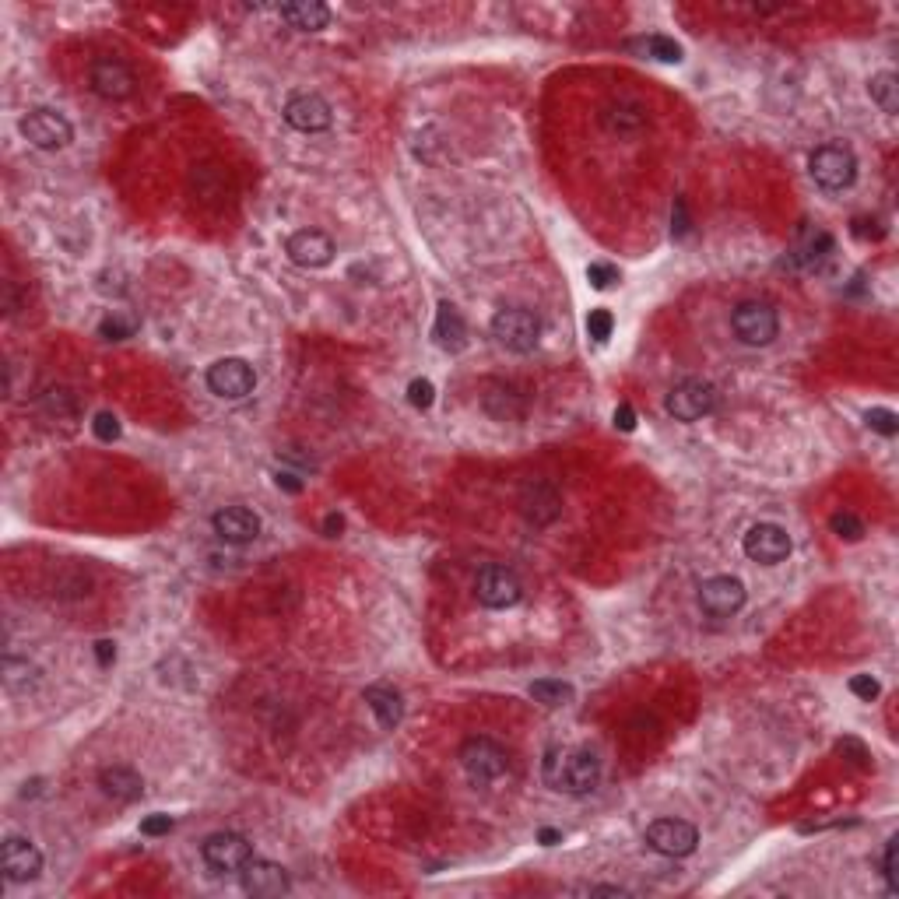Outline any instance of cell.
I'll return each instance as SVG.
<instances>
[{"instance_id": "obj_31", "label": "cell", "mask_w": 899, "mask_h": 899, "mask_svg": "<svg viewBox=\"0 0 899 899\" xmlns=\"http://www.w3.org/2000/svg\"><path fill=\"white\" fill-rule=\"evenodd\" d=\"M829 527H833L836 538H847V541H857V538H861V534H864V524L854 517V513H833Z\"/></svg>"}, {"instance_id": "obj_17", "label": "cell", "mask_w": 899, "mask_h": 899, "mask_svg": "<svg viewBox=\"0 0 899 899\" xmlns=\"http://www.w3.org/2000/svg\"><path fill=\"white\" fill-rule=\"evenodd\" d=\"M239 882L250 896H285L292 889L288 882V871L274 861H264V857H250L239 871Z\"/></svg>"}, {"instance_id": "obj_24", "label": "cell", "mask_w": 899, "mask_h": 899, "mask_svg": "<svg viewBox=\"0 0 899 899\" xmlns=\"http://www.w3.org/2000/svg\"><path fill=\"white\" fill-rule=\"evenodd\" d=\"M871 99L882 106V113H899V78L892 71H882L871 78Z\"/></svg>"}, {"instance_id": "obj_36", "label": "cell", "mask_w": 899, "mask_h": 899, "mask_svg": "<svg viewBox=\"0 0 899 899\" xmlns=\"http://www.w3.org/2000/svg\"><path fill=\"white\" fill-rule=\"evenodd\" d=\"M169 829H173V815H148V819H141V836H166Z\"/></svg>"}, {"instance_id": "obj_26", "label": "cell", "mask_w": 899, "mask_h": 899, "mask_svg": "<svg viewBox=\"0 0 899 899\" xmlns=\"http://www.w3.org/2000/svg\"><path fill=\"white\" fill-rule=\"evenodd\" d=\"M605 123L612 130H619V134H626V130H640L643 123H647V116H643V109L633 106V102H619V106H608Z\"/></svg>"}, {"instance_id": "obj_13", "label": "cell", "mask_w": 899, "mask_h": 899, "mask_svg": "<svg viewBox=\"0 0 899 899\" xmlns=\"http://www.w3.org/2000/svg\"><path fill=\"white\" fill-rule=\"evenodd\" d=\"M741 605H745V583L738 576H710L699 587V608L713 619H727L741 612Z\"/></svg>"}, {"instance_id": "obj_40", "label": "cell", "mask_w": 899, "mask_h": 899, "mask_svg": "<svg viewBox=\"0 0 899 899\" xmlns=\"http://www.w3.org/2000/svg\"><path fill=\"white\" fill-rule=\"evenodd\" d=\"M274 482H278V489H285V492H299V489H303V482H299V478H295L292 471H281V475L274 478Z\"/></svg>"}, {"instance_id": "obj_28", "label": "cell", "mask_w": 899, "mask_h": 899, "mask_svg": "<svg viewBox=\"0 0 899 899\" xmlns=\"http://www.w3.org/2000/svg\"><path fill=\"white\" fill-rule=\"evenodd\" d=\"M864 422H868V429H875L878 436H896L899 432V418H896V411H889V408H871L868 415H864Z\"/></svg>"}, {"instance_id": "obj_25", "label": "cell", "mask_w": 899, "mask_h": 899, "mask_svg": "<svg viewBox=\"0 0 899 899\" xmlns=\"http://www.w3.org/2000/svg\"><path fill=\"white\" fill-rule=\"evenodd\" d=\"M531 699H538L545 706H566L573 703V685L559 682V678H541V682L531 685Z\"/></svg>"}, {"instance_id": "obj_7", "label": "cell", "mask_w": 899, "mask_h": 899, "mask_svg": "<svg viewBox=\"0 0 899 899\" xmlns=\"http://www.w3.org/2000/svg\"><path fill=\"white\" fill-rule=\"evenodd\" d=\"M668 415H675L678 422H699L706 418L713 408H717V390L706 380H682L668 390V401H664Z\"/></svg>"}, {"instance_id": "obj_30", "label": "cell", "mask_w": 899, "mask_h": 899, "mask_svg": "<svg viewBox=\"0 0 899 899\" xmlns=\"http://www.w3.org/2000/svg\"><path fill=\"white\" fill-rule=\"evenodd\" d=\"M137 331V324L134 320H127V317H120V313H113V317H106L102 320V327H99V334L106 341H123V338H130V334Z\"/></svg>"}, {"instance_id": "obj_33", "label": "cell", "mask_w": 899, "mask_h": 899, "mask_svg": "<svg viewBox=\"0 0 899 899\" xmlns=\"http://www.w3.org/2000/svg\"><path fill=\"white\" fill-rule=\"evenodd\" d=\"M408 401H411V408H418V411L432 408V401H436V387H432L429 380H411L408 383Z\"/></svg>"}, {"instance_id": "obj_29", "label": "cell", "mask_w": 899, "mask_h": 899, "mask_svg": "<svg viewBox=\"0 0 899 899\" xmlns=\"http://www.w3.org/2000/svg\"><path fill=\"white\" fill-rule=\"evenodd\" d=\"M612 331H615L612 313H608V310H590V317H587V334L597 341V345H605V341L612 338Z\"/></svg>"}, {"instance_id": "obj_12", "label": "cell", "mask_w": 899, "mask_h": 899, "mask_svg": "<svg viewBox=\"0 0 899 899\" xmlns=\"http://www.w3.org/2000/svg\"><path fill=\"white\" fill-rule=\"evenodd\" d=\"M741 548H745L748 559L759 562V566H777V562H784L787 555H791V534L777 524H756V527H748Z\"/></svg>"}, {"instance_id": "obj_35", "label": "cell", "mask_w": 899, "mask_h": 899, "mask_svg": "<svg viewBox=\"0 0 899 899\" xmlns=\"http://www.w3.org/2000/svg\"><path fill=\"white\" fill-rule=\"evenodd\" d=\"M896 847H899V840H896V836H892V840L885 843V857H882V875H885V882H889V892H899V875H896Z\"/></svg>"}, {"instance_id": "obj_20", "label": "cell", "mask_w": 899, "mask_h": 899, "mask_svg": "<svg viewBox=\"0 0 899 899\" xmlns=\"http://www.w3.org/2000/svg\"><path fill=\"white\" fill-rule=\"evenodd\" d=\"M432 338H436V345L443 348V352H461V348L468 345V324H464V317L450 303H439L436 324H432Z\"/></svg>"}, {"instance_id": "obj_15", "label": "cell", "mask_w": 899, "mask_h": 899, "mask_svg": "<svg viewBox=\"0 0 899 899\" xmlns=\"http://www.w3.org/2000/svg\"><path fill=\"white\" fill-rule=\"evenodd\" d=\"M0 868H4L8 882H32L43 871V854L25 836H8L4 847H0Z\"/></svg>"}, {"instance_id": "obj_8", "label": "cell", "mask_w": 899, "mask_h": 899, "mask_svg": "<svg viewBox=\"0 0 899 899\" xmlns=\"http://www.w3.org/2000/svg\"><path fill=\"white\" fill-rule=\"evenodd\" d=\"M201 857L215 875H239L243 864L253 857V847L239 833H211L201 843Z\"/></svg>"}, {"instance_id": "obj_32", "label": "cell", "mask_w": 899, "mask_h": 899, "mask_svg": "<svg viewBox=\"0 0 899 899\" xmlns=\"http://www.w3.org/2000/svg\"><path fill=\"white\" fill-rule=\"evenodd\" d=\"M587 281L594 288H601V292H605V288H612L615 281H619V267L615 264H605V260H597V264H590L587 267Z\"/></svg>"}, {"instance_id": "obj_37", "label": "cell", "mask_w": 899, "mask_h": 899, "mask_svg": "<svg viewBox=\"0 0 899 899\" xmlns=\"http://www.w3.org/2000/svg\"><path fill=\"white\" fill-rule=\"evenodd\" d=\"M850 692H854L857 699H864V703H871V699L878 696V682L871 675H854L850 678Z\"/></svg>"}, {"instance_id": "obj_14", "label": "cell", "mask_w": 899, "mask_h": 899, "mask_svg": "<svg viewBox=\"0 0 899 899\" xmlns=\"http://www.w3.org/2000/svg\"><path fill=\"white\" fill-rule=\"evenodd\" d=\"M285 253L295 267H306V271H317V267H327L334 260V239L320 229H299L295 236H288Z\"/></svg>"}, {"instance_id": "obj_18", "label": "cell", "mask_w": 899, "mask_h": 899, "mask_svg": "<svg viewBox=\"0 0 899 899\" xmlns=\"http://www.w3.org/2000/svg\"><path fill=\"white\" fill-rule=\"evenodd\" d=\"M88 81H92V88L102 95V99H127V95L134 92V85H137L134 71H130L123 60H113V57L95 60Z\"/></svg>"}, {"instance_id": "obj_10", "label": "cell", "mask_w": 899, "mask_h": 899, "mask_svg": "<svg viewBox=\"0 0 899 899\" xmlns=\"http://www.w3.org/2000/svg\"><path fill=\"white\" fill-rule=\"evenodd\" d=\"M257 387V373L246 359H218L208 369V390L225 401H243Z\"/></svg>"}, {"instance_id": "obj_4", "label": "cell", "mask_w": 899, "mask_h": 899, "mask_svg": "<svg viewBox=\"0 0 899 899\" xmlns=\"http://www.w3.org/2000/svg\"><path fill=\"white\" fill-rule=\"evenodd\" d=\"M731 327H734V334L745 341V345L763 348L780 334V317H777V310H773L770 303H756V299H748V303L734 306Z\"/></svg>"}, {"instance_id": "obj_11", "label": "cell", "mask_w": 899, "mask_h": 899, "mask_svg": "<svg viewBox=\"0 0 899 899\" xmlns=\"http://www.w3.org/2000/svg\"><path fill=\"white\" fill-rule=\"evenodd\" d=\"M647 843L664 857H689L699 843V833L685 819H657L647 826Z\"/></svg>"}, {"instance_id": "obj_16", "label": "cell", "mask_w": 899, "mask_h": 899, "mask_svg": "<svg viewBox=\"0 0 899 899\" xmlns=\"http://www.w3.org/2000/svg\"><path fill=\"white\" fill-rule=\"evenodd\" d=\"M331 120H334L331 106L313 92H299L285 102V123L295 130H303V134H320V130L331 127Z\"/></svg>"}, {"instance_id": "obj_9", "label": "cell", "mask_w": 899, "mask_h": 899, "mask_svg": "<svg viewBox=\"0 0 899 899\" xmlns=\"http://www.w3.org/2000/svg\"><path fill=\"white\" fill-rule=\"evenodd\" d=\"M475 594L485 608L492 612H503V608H513L524 597V587H520L517 573L506 566H485L475 580Z\"/></svg>"}, {"instance_id": "obj_43", "label": "cell", "mask_w": 899, "mask_h": 899, "mask_svg": "<svg viewBox=\"0 0 899 899\" xmlns=\"http://www.w3.org/2000/svg\"><path fill=\"white\" fill-rule=\"evenodd\" d=\"M538 840L545 843V847H555V843H562V833H559V829H541Z\"/></svg>"}, {"instance_id": "obj_39", "label": "cell", "mask_w": 899, "mask_h": 899, "mask_svg": "<svg viewBox=\"0 0 899 899\" xmlns=\"http://www.w3.org/2000/svg\"><path fill=\"white\" fill-rule=\"evenodd\" d=\"M95 657H99L102 668H109V664L116 661V643L113 640H99L95 643Z\"/></svg>"}, {"instance_id": "obj_38", "label": "cell", "mask_w": 899, "mask_h": 899, "mask_svg": "<svg viewBox=\"0 0 899 899\" xmlns=\"http://www.w3.org/2000/svg\"><path fill=\"white\" fill-rule=\"evenodd\" d=\"M615 429H622V432H633L636 429L633 404H619V408H615Z\"/></svg>"}, {"instance_id": "obj_21", "label": "cell", "mask_w": 899, "mask_h": 899, "mask_svg": "<svg viewBox=\"0 0 899 899\" xmlns=\"http://www.w3.org/2000/svg\"><path fill=\"white\" fill-rule=\"evenodd\" d=\"M362 699H366V706L376 713L383 731H394V727L401 724L404 703H401V692L397 689H390V685H369V689L362 692Z\"/></svg>"}, {"instance_id": "obj_23", "label": "cell", "mask_w": 899, "mask_h": 899, "mask_svg": "<svg viewBox=\"0 0 899 899\" xmlns=\"http://www.w3.org/2000/svg\"><path fill=\"white\" fill-rule=\"evenodd\" d=\"M281 18L299 32H320V29H327V22H331V11H327L324 4H317V0H299V4H285V8H281Z\"/></svg>"}, {"instance_id": "obj_19", "label": "cell", "mask_w": 899, "mask_h": 899, "mask_svg": "<svg viewBox=\"0 0 899 899\" xmlns=\"http://www.w3.org/2000/svg\"><path fill=\"white\" fill-rule=\"evenodd\" d=\"M211 527L229 545H250L260 534V517L253 510H246V506H225V510H218L211 517Z\"/></svg>"}, {"instance_id": "obj_22", "label": "cell", "mask_w": 899, "mask_h": 899, "mask_svg": "<svg viewBox=\"0 0 899 899\" xmlns=\"http://www.w3.org/2000/svg\"><path fill=\"white\" fill-rule=\"evenodd\" d=\"M99 787L116 801H137L144 794V780L130 766H109V770H102Z\"/></svg>"}, {"instance_id": "obj_1", "label": "cell", "mask_w": 899, "mask_h": 899, "mask_svg": "<svg viewBox=\"0 0 899 899\" xmlns=\"http://www.w3.org/2000/svg\"><path fill=\"white\" fill-rule=\"evenodd\" d=\"M545 780L555 787V791L566 794H590L597 784H601V759L587 748H576V752H559L552 748L545 756Z\"/></svg>"}, {"instance_id": "obj_27", "label": "cell", "mask_w": 899, "mask_h": 899, "mask_svg": "<svg viewBox=\"0 0 899 899\" xmlns=\"http://www.w3.org/2000/svg\"><path fill=\"white\" fill-rule=\"evenodd\" d=\"M636 50H643L650 60H661V64H678L682 60V46L668 36H647L636 43Z\"/></svg>"}, {"instance_id": "obj_3", "label": "cell", "mask_w": 899, "mask_h": 899, "mask_svg": "<svg viewBox=\"0 0 899 899\" xmlns=\"http://www.w3.org/2000/svg\"><path fill=\"white\" fill-rule=\"evenodd\" d=\"M808 169H812V180L822 190H829V194L847 190L857 180V159L847 144H822V148H815Z\"/></svg>"}, {"instance_id": "obj_42", "label": "cell", "mask_w": 899, "mask_h": 899, "mask_svg": "<svg viewBox=\"0 0 899 899\" xmlns=\"http://www.w3.org/2000/svg\"><path fill=\"white\" fill-rule=\"evenodd\" d=\"M341 527H345V520H341L338 513H331V517L324 520V531H327V538H338V534H341Z\"/></svg>"}, {"instance_id": "obj_41", "label": "cell", "mask_w": 899, "mask_h": 899, "mask_svg": "<svg viewBox=\"0 0 899 899\" xmlns=\"http://www.w3.org/2000/svg\"><path fill=\"white\" fill-rule=\"evenodd\" d=\"M583 892H590V896H626V889H619V885H590Z\"/></svg>"}, {"instance_id": "obj_2", "label": "cell", "mask_w": 899, "mask_h": 899, "mask_svg": "<svg viewBox=\"0 0 899 899\" xmlns=\"http://www.w3.org/2000/svg\"><path fill=\"white\" fill-rule=\"evenodd\" d=\"M492 338H496L506 352L527 355V352H534L541 341V320L534 317L531 310H524V306H506V310H499L496 317H492Z\"/></svg>"}, {"instance_id": "obj_34", "label": "cell", "mask_w": 899, "mask_h": 899, "mask_svg": "<svg viewBox=\"0 0 899 899\" xmlns=\"http://www.w3.org/2000/svg\"><path fill=\"white\" fill-rule=\"evenodd\" d=\"M92 429L102 443H116V439H120V422H116V415H109V411H99V415H95Z\"/></svg>"}, {"instance_id": "obj_6", "label": "cell", "mask_w": 899, "mask_h": 899, "mask_svg": "<svg viewBox=\"0 0 899 899\" xmlns=\"http://www.w3.org/2000/svg\"><path fill=\"white\" fill-rule=\"evenodd\" d=\"M461 766L471 784H492L506 773V748L492 738H468L461 745Z\"/></svg>"}, {"instance_id": "obj_5", "label": "cell", "mask_w": 899, "mask_h": 899, "mask_svg": "<svg viewBox=\"0 0 899 899\" xmlns=\"http://www.w3.org/2000/svg\"><path fill=\"white\" fill-rule=\"evenodd\" d=\"M22 137L29 144H36V148H43V152H57V148H67L74 137V127L71 120H67L64 113H57V109H32V113L22 116Z\"/></svg>"}]
</instances>
